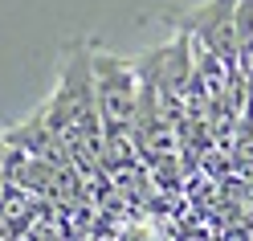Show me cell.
Segmentation results:
<instances>
[{"label": "cell", "mask_w": 253, "mask_h": 241, "mask_svg": "<svg viewBox=\"0 0 253 241\" xmlns=\"http://www.w3.org/2000/svg\"><path fill=\"white\" fill-rule=\"evenodd\" d=\"M45 127L61 139L70 151V164L78 168L86 184L115 188L102 172V123H98V102H94V74H90V49L74 45L61 61L57 90L53 98L41 106Z\"/></svg>", "instance_id": "1"}]
</instances>
